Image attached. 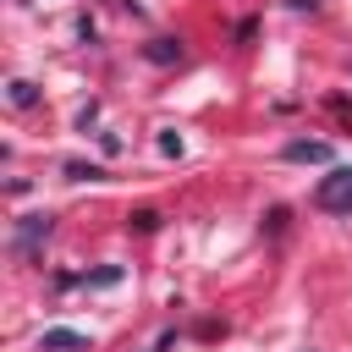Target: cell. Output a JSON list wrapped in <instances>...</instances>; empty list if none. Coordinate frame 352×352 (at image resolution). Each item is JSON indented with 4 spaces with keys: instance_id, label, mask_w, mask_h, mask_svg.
Segmentation results:
<instances>
[{
    "instance_id": "8",
    "label": "cell",
    "mask_w": 352,
    "mask_h": 352,
    "mask_svg": "<svg viewBox=\"0 0 352 352\" xmlns=\"http://www.w3.org/2000/svg\"><path fill=\"white\" fill-rule=\"evenodd\" d=\"M132 226H138V231H154V226H160V214H154V209H138V214H132Z\"/></svg>"
},
{
    "instance_id": "6",
    "label": "cell",
    "mask_w": 352,
    "mask_h": 352,
    "mask_svg": "<svg viewBox=\"0 0 352 352\" xmlns=\"http://www.w3.org/2000/svg\"><path fill=\"white\" fill-rule=\"evenodd\" d=\"M176 55H182L176 38H154V50H148V60H176Z\"/></svg>"
},
{
    "instance_id": "2",
    "label": "cell",
    "mask_w": 352,
    "mask_h": 352,
    "mask_svg": "<svg viewBox=\"0 0 352 352\" xmlns=\"http://www.w3.org/2000/svg\"><path fill=\"white\" fill-rule=\"evenodd\" d=\"M44 236H50V214H28V220L16 226V253H22V258H33V248H38Z\"/></svg>"
},
{
    "instance_id": "9",
    "label": "cell",
    "mask_w": 352,
    "mask_h": 352,
    "mask_svg": "<svg viewBox=\"0 0 352 352\" xmlns=\"http://www.w3.org/2000/svg\"><path fill=\"white\" fill-rule=\"evenodd\" d=\"M160 154H182V138L176 132H160Z\"/></svg>"
},
{
    "instance_id": "1",
    "label": "cell",
    "mask_w": 352,
    "mask_h": 352,
    "mask_svg": "<svg viewBox=\"0 0 352 352\" xmlns=\"http://www.w3.org/2000/svg\"><path fill=\"white\" fill-rule=\"evenodd\" d=\"M314 204H319V209H330V214H352V165H336L330 176H319Z\"/></svg>"
},
{
    "instance_id": "7",
    "label": "cell",
    "mask_w": 352,
    "mask_h": 352,
    "mask_svg": "<svg viewBox=\"0 0 352 352\" xmlns=\"http://www.w3.org/2000/svg\"><path fill=\"white\" fill-rule=\"evenodd\" d=\"M66 176H72V182H94V176H104V170H99V165H66Z\"/></svg>"
},
{
    "instance_id": "4",
    "label": "cell",
    "mask_w": 352,
    "mask_h": 352,
    "mask_svg": "<svg viewBox=\"0 0 352 352\" xmlns=\"http://www.w3.org/2000/svg\"><path fill=\"white\" fill-rule=\"evenodd\" d=\"M44 346H55V352H88V336H77V330H44Z\"/></svg>"
},
{
    "instance_id": "3",
    "label": "cell",
    "mask_w": 352,
    "mask_h": 352,
    "mask_svg": "<svg viewBox=\"0 0 352 352\" xmlns=\"http://www.w3.org/2000/svg\"><path fill=\"white\" fill-rule=\"evenodd\" d=\"M286 160H308V165H330V143H319V138H292V143H286Z\"/></svg>"
},
{
    "instance_id": "5",
    "label": "cell",
    "mask_w": 352,
    "mask_h": 352,
    "mask_svg": "<svg viewBox=\"0 0 352 352\" xmlns=\"http://www.w3.org/2000/svg\"><path fill=\"white\" fill-rule=\"evenodd\" d=\"M33 99H38V88H33L28 77H16V82H11V104H16V110H28Z\"/></svg>"
}]
</instances>
